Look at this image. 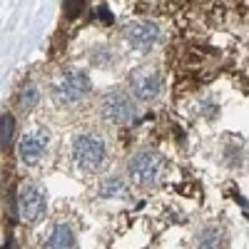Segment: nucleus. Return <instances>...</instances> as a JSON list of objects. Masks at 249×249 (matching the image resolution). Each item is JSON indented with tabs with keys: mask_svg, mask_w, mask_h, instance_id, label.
I'll return each instance as SVG.
<instances>
[{
	"mask_svg": "<svg viewBox=\"0 0 249 249\" xmlns=\"http://www.w3.org/2000/svg\"><path fill=\"white\" fill-rule=\"evenodd\" d=\"M100 197H127L130 195V187H127V182H124V177H120V175H112V177H105V182L100 184Z\"/></svg>",
	"mask_w": 249,
	"mask_h": 249,
	"instance_id": "obj_11",
	"label": "nucleus"
},
{
	"mask_svg": "<svg viewBox=\"0 0 249 249\" xmlns=\"http://www.w3.org/2000/svg\"><path fill=\"white\" fill-rule=\"evenodd\" d=\"M100 117L110 124H127L135 117V102L124 92H107L100 100Z\"/></svg>",
	"mask_w": 249,
	"mask_h": 249,
	"instance_id": "obj_5",
	"label": "nucleus"
},
{
	"mask_svg": "<svg viewBox=\"0 0 249 249\" xmlns=\"http://www.w3.org/2000/svg\"><path fill=\"white\" fill-rule=\"evenodd\" d=\"M127 175L137 187H155L164 175V157L155 150H140L127 162Z\"/></svg>",
	"mask_w": 249,
	"mask_h": 249,
	"instance_id": "obj_3",
	"label": "nucleus"
},
{
	"mask_svg": "<svg viewBox=\"0 0 249 249\" xmlns=\"http://www.w3.org/2000/svg\"><path fill=\"white\" fill-rule=\"evenodd\" d=\"M224 247H227V237L214 224L199 230L195 237V249H224Z\"/></svg>",
	"mask_w": 249,
	"mask_h": 249,
	"instance_id": "obj_9",
	"label": "nucleus"
},
{
	"mask_svg": "<svg viewBox=\"0 0 249 249\" xmlns=\"http://www.w3.org/2000/svg\"><path fill=\"white\" fill-rule=\"evenodd\" d=\"M162 88H164V82H162V75L155 72V70H140L132 75L130 80V90L137 100L142 102H152L162 95Z\"/></svg>",
	"mask_w": 249,
	"mask_h": 249,
	"instance_id": "obj_6",
	"label": "nucleus"
},
{
	"mask_svg": "<svg viewBox=\"0 0 249 249\" xmlns=\"http://www.w3.org/2000/svg\"><path fill=\"white\" fill-rule=\"evenodd\" d=\"M82 10V0H65V15L68 18H77Z\"/></svg>",
	"mask_w": 249,
	"mask_h": 249,
	"instance_id": "obj_14",
	"label": "nucleus"
},
{
	"mask_svg": "<svg viewBox=\"0 0 249 249\" xmlns=\"http://www.w3.org/2000/svg\"><path fill=\"white\" fill-rule=\"evenodd\" d=\"M88 92H90V80H88L85 72H80V70L60 72L53 80V85H50V95H53V100L57 102L60 107L77 105V102L85 100Z\"/></svg>",
	"mask_w": 249,
	"mask_h": 249,
	"instance_id": "obj_2",
	"label": "nucleus"
},
{
	"mask_svg": "<svg viewBox=\"0 0 249 249\" xmlns=\"http://www.w3.org/2000/svg\"><path fill=\"white\" fill-rule=\"evenodd\" d=\"M107 157V147H105V140H102L97 132H82L75 137L72 142V162L80 172L92 175L97 172L102 164H105Z\"/></svg>",
	"mask_w": 249,
	"mask_h": 249,
	"instance_id": "obj_1",
	"label": "nucleus"
},
{
	"mask_svg": "<svg viewBox=\"0 0 249 249\" xmlns=\"http://www.w3.org/2000/svg\"><path fill=\"white\" fill-rule=\"evenodd\" d=\"M45 249H75V234L68 224L53 227V232L45 239Z\"/></svg>",
	"mask_w": 249,
	"mask_h": 249,
	"instance_id": "obj_10",
	"label": "nucleus"
},
{
	"mask_svg": "<svg viewBox=\"0 0 249 249\" xmlns=\"http://www.w3.org/2000/svg\"><path fill=\"white\" fill-rule=\"evenodd\" d=\"M45 210H48V199L40 187L23 184L18 190V214L25 224H37L45 217Z\"/></svg>",
	"mask_w": 249,
	"mask_h": 249,
	"instance_id": "obj_4",
	"label": "nucleus"
},
{
	"mask_svg": "<svg viewBox=\"0 0 249 249\" xmlns=\"http://www.w3.org/2000/svg\"><path fill=\"white\" fill-rule=\"evenodd\" d=\"M122 37H124V43H127L130 48H135L140 53H147L160 40V30L152 23H130V25H124Z\"/></svg>",
	"mask_w": 249,
	"mask_h": 249,
	"instance_id": "obj_7",
	"label": "nucleus"
},
{
	"mask_svg": "<svg viewBox=\"0 0 249 249\" xmlns=\"http://www.w3.org/2000/svg\"><path fill=\"white\" fill-rule=\"evenodd\" d=\"M48 142H50L48 130H33V132L23 135V140H20V160L25 164L40 162L48 150Z\"/></svg>",
	"mask_w": 249,
	"mask_h": 249,
	"instance_id": "obj_8",
	"label": "nucleus"
},
{
	"mask_svg": "<svg viewBox=\"0 0 249 249\" xmlns=\"http://www.w3.org/2000/svg\"><path fill=\"white\" fill-rule=\"evenodd\" d=\"M13 127H15V120H13V115H3L0 117V135H3V147H8L10 144V140H13Z\"/></svg>",
	"mask_w": 249,
	"mask_h": 249,
	"instance_id": "obj_13",
	"label": "nucleus"
},
{
	"mask_svg": "<svg viewBox=\"0 0 249 249\" xmlns=\"http://www.w3.org/2000/svg\"><path fill=\"white\" fill-rule=\"evenodd\" d=\"M37 100H40V90H37V85L28 82V85L18 92V107L28 112V110H33V107L37 105Z\"/></svg>",
	"mask_w": 249,
	"mask_h": 249,
	"instance_id": "obj_12",
	"label": "nucleus"
}]
</instances>
